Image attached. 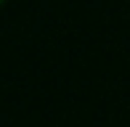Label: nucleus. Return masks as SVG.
Returning <instances> with one entry per match:
<instances>
[{
  "label": "nucleus",
  "instance_id": "nucleus-1",
  "mask_svg": "<svg viewBox=\"0 0 130 127\" xmlns=\"http://www.w3.org/2000/svg\"><path fill=\"white\" fill-rule=\"evenodd\" d=\"M3 3H5V0H0V5H3Z\"/></svg>",
  "mask_w": 130,
  "mask_h": 127
}]
</instances>
